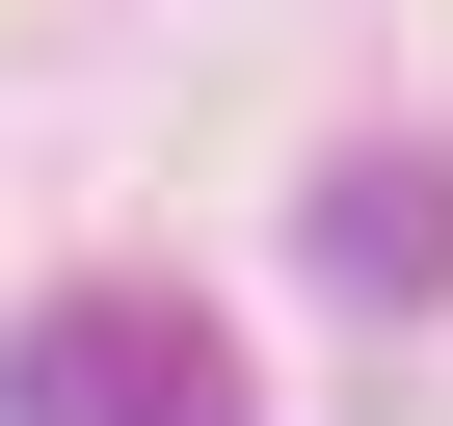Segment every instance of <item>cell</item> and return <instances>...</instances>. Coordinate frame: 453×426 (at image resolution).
I'll list each match as a JSON object with an SVG mask.
<instances>
[{"label":"cell","instance_id":"obj_2","mask_svg":"<svg viewBox=\"0 0 453 426\" xmlns=\"http://www.w3.org/2000/svg\"><path fill=\"white\" fill-rule=\"evenodd\" d=\"M320 293H453V160H320Z\"/></svg>","mask_w":453,"mask_h":426},{"label":"cell","instance_id":"obj_1","mask_svg":"<svg viewBox=\"0 0 453 426\" xmlns=\"http://www.w3.org/2000/svg\"><path fill=\"white\" fill-rule=\"evenodd\" d=\"M0 426H241V346H213V293H27Z\"/></svg>","mask_w":453,"mask_h":426}]
</instances>
